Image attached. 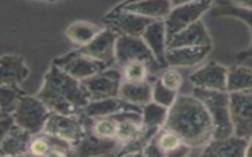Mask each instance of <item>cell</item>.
I'll return each mask as SVG.
<instances>
[{
	"instance_id": "obj_1",
	"label": "cell",
	"mask_w": 252,
	"mask_h": 157,
	"mask_svg": "<svg viewBox=\"0 0 252 157\" xmlns=\"http://www.w3.org/2000/svg\"><path fill=\"white\" fill-rule=\"evenodd\" d=\"M162 128L176 132L192 149L202 148L213 139L211 117L203 102L193 94L178 93Z\"/></svg>"
},
{
	"instance_id": "obj_2",
	"label": "cell",
	"mask_w": 252,
	"mask_h": 157,
	"mask_svg": "<svg viewBox=\"0 0 252 157\" xmlns=\"http://www.w3.org/2000/svg\"><path fill=\"white\" fill-rule=\"evenodd\" d=\"M192 94L205 105L214 128L213 138H222L233 133L229 112V93L193 87Z\"/></svg>"
},
{
	"instance_id": "obj_3",
	"label": "cell",
	"mask_w": 252,
	"mask_h": 157,
	"mask_svg": "<svg viewBox=\"0 0 252 157\" xmlns=\"http://www.w3.org/2000/svg\"><path fill=\"white\" fill-rule=\"evenodd\" d=\"M214 2L215 0H197L172 7L167 17L163 20L167 41L183 28L202 20V17L211 10Z\"/></svg>"
},
{
	"instance_id": "obj_4",
	"label": "cell",
	"mask_w": 252,
	"mask_h": 157,
	"mask_svg": "<svg viewBox=\"0 0 252 157\" xmlns=\"http://www.w3.org/2000/svg\"><path fill=\"white\" fill-rule=\"evenodd\" d=\"M114 56L115 62L121 68L131 61L139 60L149 66L151 73L161 69L141 37L119 34L115 42Z\"/></svg>"
},
{
	"instance_id": "obj_5",
	"label": "cell",
	"mask_w": 252,
	"mask_h": 157,
	"mask_svg": "<svg viewBox=\"0 0 252 157\" xmlns=\"http://www.w3.org/2000/svg\"><path fill=\"white\" fill-rule=\"evenodd\" d=\"M233 134L248 139L252 135V92L229 93Z\"/></svg>"
},
{
	"instance_id": "obj_6",
	"label": "cell",
	"mask_w": 252,
	"mask_h": 157,
	"mask_svg": "<svg viewBox=\"0 0 252 157\" xmlns=\"http://www.w3.org/2000/svg\"><path fill=\"white\" fill-rule=\"evenodd\" d=\"M227 67L217 61H209L194 71L188 78L195 88L226 91Z\"/></svg>"
},
{
	"instance_id": "obj_7",
	"label": "cell",
	"mask_w": 252,
	"mask_h": 157,
	"mask_svg": "<svg viewBox=\"0 0 252 157\" xmlns=\"http://www.w3.org/2000/svg\"><path fill=\"white\" fill-rule=\"evenodd\" d=\"M109 28L118 34L141 37L145 28L155 20L145 18L126 10H110L104 17Z\"/></svg>"
},
{
	"instance_id": "obj_8",
	"label": "cell",
	"mask_w": 252,
	"mask_h": 157,
	"mask_svg": "<svg viewBox=\"0 0 252 157\" xmlns=\"http://www.w3.org/2000/svg\"><path fill=\"white\" fill-rule=\"evenodd\" d=\"M212 49L213 45L167 48L165 53L166 65L177 69L196 67L206 61Z\"/></svg>"
},
{
	"instance_id": "obj_9",
	"label": "cell",
	"mask_w": 252,
	"mask_h": 157,
	"mask_svg": "<svg viewBox=\"0 0 252 157\" xmlns=\"http://www.w3.org/2000/svg\"><path fill=\"white\" fill-rule=\"evenodd\" d=\"M118 35L111 28H104L82 48V52L86 56L109 65L115 61V42Z\"/></svg>"
},
{
	"instance_id": "obj_10",
	"label": "cell",
	"mask_w": 252,
	"mask_h": 157,
	"mask_svg": "<svg viewBox=\"0 0 252 157\" xmlns=\"http://www.w3.org/2000/svg\"><path fill=\"white\" fill-rule=\"evenodd\" d=\"M208 13L213 18L229 17V18L237 19L243 22L249 27L251 32V43L249 47H247L246 49L236 54V60L238 62H242L247 59H251L252 58V11L240 9L234 6L233 4H231L228 0H215L213 7Z\"/></svg>"
},
{
	"instance_id": "obj_11",
	"label": "cell",
	"mask_w": 252,
	"mask_h": 157,
	"mask_svg": "<svg viewBox=\"0 0 252 157\" xmlns=\"http://www.w3.org/2000/svg\"><path fill=\"white\" fill-rule=\"evenodd\" d=\"M146 45L151 50L158 64L162 68H166L165 53L167 50L166 29L163 20L153 21L141 35Z\"/></svg>"
},
{
	"instance_id": "obj_12",
	"label": "cell",
	"mask_w": 252,
	"mask_h": 157,
	"mask_svg": "<svg viewBox=\"0 0 252 157\" xmlns=\"http://www.w3.org/2000/svg\"><path fill=\"white\" fill-rule=\"evenodd\" d=\"M247 139L230 134L222 138H213L202 147V156L243 157L245 156Z\"/></svg>"
},
{
	"instance_id": "obj_13",
	"label": "cell",
	"mask_w": 252,
	"mask_h": 157,
	"mask_svg": "<svg viewBox=\"0 0 252 157\" xmlns=\"http://www.w3.org/2000/svg\"><path fill=\"white\" fill-rule=\"evenodd\" d=\"M213 45L210 32L202 20L188 26L167 41V48Z\"/></svg>"
},
{
	"instance_id": "obj_14",
	"label": "cell",
	"mask_w": 252,
	"mask_h": 157,
	"mask_svg": "<svg viewBox=\"0 0 252 157\" xmlns=\"http://www.w3.org/2000/svg\"><path fill=\"white\" fill-rule=\"evenodd\" d=\"M122 81L121 72L111 69L92 78L89 81V86L93 96L101 100L118 96Z\"/></svg>"
},
{
	"instance_id": "obj_15",
	"label": "cell",
	"mask_w": 252,
	"mask_h": 157,
	"mask_svg": "<svg viewBox=\"0 0 252 157\" xmlns=\"http://www.w3.org/2000/svg\"><path fill=\"white\" fill-rule=\"evenodd\" d=\"M172 6L169 0H139L111 10H126L151 20H164Z\"/></svg>"
},
{
	"instance_id": "obj_16",
	"label": "cell",
	"mask_w": 252,
	"mask_h": 157,
	"mask_svg": "<svg viewBox=\"0 0 252 157\" xmlns=\"http://www.w3.org/2000/svg\"><path fill=\"white\" fill-rule=\"evenodd\" d=\"M152 84L148 79L139 82L123 80L118 96L128 103L142 107L152 101Z\"/></svg>"
},
{
	"instance_id": "obj_17",
	"label": "cell",
	"mask_w": 252,
	"mask_h": 157,
	"mask_svg": "<svg viewBox=\"0 0 252 157\" xmlns=\"http://www.w3.org/2000/svg\"><path fill=\"white\" fill-rule=\"evenodd\" d=\"M226 92H252V68L241 64L227 68Z\"/></svg>"
},
{
	"instance_id": "obj_18",
	"label": "cell",
	"mask_w": 252,
	"mask_h": 157,
	"mask_svg": "<svg viewBox=\"0 0 252 157\" xmlns=\"http://www.w3.org/2000/svg\"><path fill=\"white\" fill-rule=\"evenodd\" d=\"M168 108L163 107L154 101L142 106L141 122L146 128L161 129L167 117Z\"/></svg>"
},
{
	"instance_id": "obj_19",
	"label": "cell",
	"mask_w": 252,
	"mask_h": 157,
	"mask_svg": "<svg viewBox=\"0 0 252 157\" xmlns=\"http://www.w3.org/2000/svg\"><path fill=\"white\" fill-rule=\"evenodd\" d=\"M99 31L100 29L92 23L77 22L68 27L67 34L73 42L85 46L91 42Z\"/></svg>"
},
{
	"instance_id": "obj_20",
	"label": "cell",
	"mask_w": 252,
	"mask_h": 157,
	"mask_svg": "<svg viewBox=\"0 0 252 157\" xmlns=\"http://www.w3.org/2000/svg\"><path fill=\"white\" fill-rule=\"evenodd\" d=\"M122 78L126 81H132V82H139L147 80L149 78V75L151 73V70L149 66L139 60L131 61L124 65L122 68Z\"/></svg>"
},
{
	"instance_id": "obj_21",
	"label": "cell",
	"mask_w": 252,
	"mask_h": 157,
	"mask_svg": "<svg viewBox=\"0 0 252 157\" xmlns=\"http://www.w3.org/2000/svg\"><path fill=\"white\" fill-rule=\"evenodd\" d=\"M156 141L163 156H169L174 150H176L184 142L181 137L174 131L161 128L155 136Z\"/></svg>"
},
{
	"instance_id": "obj_22",
	"label": "cell",
	"mask_w": 252,
	"mask_h": 157,
	"mask_svg": "<svg viewBox=\"0 0 252 157\" xmlns=\"http://www.w3.org/2000/svg\"><path fill=\"white\" fill-rule=\"evenodd\" d=\"M178 92L172 91L161 84L158 78H157L152 84V101L169 108L175 101Z\"/></svg>"
},
{
	"instance_id": "obj_23",
	"label": "cell",
	"mask_w": 252,
	"mask_h": 157,
	"mask_svg": "<svg viewBox=\"0 0 252 157\" xmlns=\"http://www.w3.org/2000/svg\"><path fill=\"white\" fill-rule=\"evenodd\" d=\"M119 122L117 118L113 116H105L99 120L94 128V134L99 138L112 139L116 137L118 131Z\"/></svg>"
},
{
	"instance_id": "obj_24",
	"label": "cell",
	"mask_w": 252,
	"mask_h": 157,
	"mask_svg": "<svg viewBox=\"0 0 252 157\" xmlns=\"http://www.w3.org/2000/svg\"><path fill=\"white\" fill-rule=\"evenodd\" d=\"M158 79L163 86L175 92L179 91L184 82L182 74L178 71L177 68L173 67H166Z\"/></svg>"
},
{
	"instance_id": "obj_25",
	"label": "cell",
	"mask_w": 252,
	"mask_h": 157,
	"mask_svg": "<svg viewBox=\"0 0 252 157\" xmlns=\"http://www.w3.org/2000/svg\"><path fill=\"white\" fill-rule=\"evenodd\" d=\"M155 136L144 146V149H143L144 156H163V153L161 152V150L157 144Z\"/></svg>"
},
{
	"instance_id": "obj_26",
	"label": "cell",
	"mask_w": 252,
	"mask_h": 157,
	"mask_svg": "<svg viewBox=\"0 0 252 157\" xmlns=\"http://www.w3.org/2000/svg\"><path fill=\"white\" fill-rule=\"evenodd\" d=\"M228 1L240 9L252 11V0H228Z\"/></svg>"
},
{
	"instance_id": "obj_27",
	"label": "cell",
	"mask_w": 252,
	"mask_h": 157,
	"mask_svg": "<svg viewBox=\"0 0 252 157\" xmlns=\"http://www.w3.org/2000/svg\"><path fill=\"white\" fill-rule=\"evenodd\" d=\"M45 150H46V145L42 141H35L32 144V151L35 154H42L45 152Z\"/></svg>"
},
{
	"instance_id": "obj_28",
	"label": "cell",
	"mask_w": 252,
	"mask_h": 157,
	"mask_svg": "<svg viewBox=\"0 0 252 157\" xmlns=\"http://www.w3.org/2000/svg\"><path fill=\"white\" fill-rule=\"evenodd\" d=\"M245 156L252 157V135L247 139L246 149H245Z\"/></svg>"
},
{
	"instance_id": "obj_29",
	"label": "cell",
	"mask_w": 252,
	"mask_h": 157,
	"mask_svg": "<svg viewBox=\"0 0 252 157\" xmlns=\"http://www.w3.org/2000/svg\"><path fill=\"white\" fill-rule=\"evenodd\" d=\"M169 1L171 3V6L175 7V6L187 4V3H190V2H194V1H197V0H169Z\"/></svg>"
},
{
	"instance_id": "obj_30",
	"label": "cell",
	"mask_w": 252,
	"mask_h": 157,
	"mask_svg": "<svg viewBox=\"0 0 252 157\" xmlns=\"http://www.w3.org/2000/svg\"><path fill=\"white\" fill-rule=\"evenodd\" d=\"M136 1H139V0H122L120 3H118L116 6H114L113 8H119V7H122L126 4H129V3H133V2H136Z\"/></svg>"
}]
</instances>
